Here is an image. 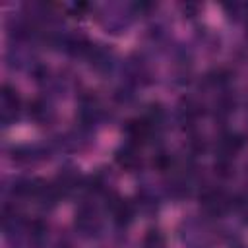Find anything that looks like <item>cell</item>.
<instances>
[{"label": "cell", "instance_id": "cell-1", "mask_svg": "<svg viewBox=\"0 0 248 248\" xmlns=\"http://www.w3.org/2000/svg\"><path fill=\"white\" fill-rule=\"evenodd\" d=\"M180 238L186 248H211V236L207 225L202 219H188L182 223Z\"/></svg>", "mask_w": 248, "mask_h": 248}, {"label": "cell", "instance_id": "cell-2", "mask_svg": "<svg viewBox=\"0 0 248 248\" xmlns=\"http://www.w3.org/2000/svg\"><path fill=\"white\" fill-rule=\"evenodd\" d=\"M74 227L76 231L83 236V238H93L101 232V217L95 205L91 203H81L79 209L76 211V219H74Z\"/></svg>", "mask_w": 248, "mask_h": 248}, {"label": "cell", "instance_id": "cell-3", "mask_svg": "<svg viewBox=\"0 0 248 248\" xmlns=\"http://www.w3.org/2000/svg\"><path fill=\"white\" fill-rule=\"evenodd\" d=\"M200 202H202L205 213H209L213 217L223 215L225 211L232 209V198L217 186H205L200 194Z\"/></svg>", "mask_w": 248, "mask_h": 248}, {"label": "cell", "instance_id": "cell-4", "mask_svg": "<svg viewBox=\"0 0 248 248\" xmlns=\"http://www.w3.org/2000/svg\"><path fill=\"white\" fill-rule=\"evenodd\" d=\"M132 6H105L103 16H99L103 27L110 33H122L132 21Z\"/></svg>", "mask_w": 248, "mask_h": 248}, {"label": "cell", "instance_id": "cell-5", "mask_svg": "<svg viewBox=\"0 0 248 248\" xmlns=\"http://www.w3.org/2000/svg\"><path fill=\"white\" fill-rule=\"evenodd\" d=\"M21 110V99L17 95V89L4 83L0 93V120L4 126H12Z\"/></svg>", "mask_w": 248, "mask_h": 248}, {"label": "cell", "instance_id": "cell-6", "mask_svg": "<svg viewBox=\"0 0 248 248\" xmlns=\"http://www.w3.org/2000/svg\"><path fill=\"white\" fill-rule=\"evenodd\" d=\"M107 207H108V211H110V215H112L114 225L120 227V229H126V227L132 223L134 215H136V205H134V202L124 200V198H120V196H116V194H110V196H108Z\"/></svg>", "mask_w": 248, "mask_h": 248}, {"label": "cell", "instance_id": "cell-7", "mask_svg": "<svg viewBox=\"0 0 248 248\" xmlns=\"http://www.w3.org/2000/svg\"><path fill=\"white\" fill-rule=\"evenodd\" d=\"M126 138H128V143H134V145H141V143H145V141H149L153 136H157V128L155 126H151L143 116H140V118H134V120H130L128 124H126Z\"/></svg>", "mask_w": 248, "mask_h": 248}, {"label": "cell", "instance_id": "cell-8", "mask_svg": "<svg viewBox=\"0 0 248 248\" xmlns=\"http://www.w3.org/2000/svg\"><path fill=\"white\" fill-rule=\"evenodd\" d=\"M46 157H48V147L46 145L23 143V145H16L12 149V161H16L19 165H31V163L43 161Z\"/></svg>", "mask_w": 248, "mask_h": 248}, {"label": "cell", "instance_id": "cell-9", "mask_svg": "<svg viewBox=\"0 0 248 248\" xmlns=\"http://www.w3.org/2000/svg\"><path fill=\"white\" fill-rule=\"evenodd\" d=\"M114 161L120 169L124 170H138L141 167V155H140V147L134 143H124L114 151Z\"/></svg>", "mask_w": 248, "mask_h": 248}, {"label": "cell", "instance_id": "cell-10", "mask_svg": "<svg viewBox=\"0 0 248 248\" xmlns=\"http://www.w3.org/2000/svg\"><path fill=\"white\" fill-rule=\"evenodd\" d=\"M244 145V140L240 134L236 132H223L217 140V145H215V151H217V157H225V159H234V155L242 149Z\"/></svg>", "mask_w": 248, "mask_h": 248}, {"label": "cell", "instance_id": "cell-11", "mask_svg": "<svg viewBox=\"0 0 248 248\" xmlns=\"http://www.w3.org/2000/svg\"><path fill=\"white\" fill-rule=\"evenodd\" d=\"M87 60L91 62V66L97 72H110L112 66H114V62H116V56H114V52L108 46H105V45H93Z\"/></svg>", "mask_w": 248, "mask_h": 248}, {"label": "cell", "instance_id": "cell-12", "mask_svg": "<svg viewBox=\"0 0 248 248\" xmlns=\"http://www.w3.org/2000/svg\"><path fill=\"white\" fill-rule=\"evenodd\" d=\"M29 118L37 124H48L54 120V108L48 99H35L29 103Z\"/></svg>", "mask_w": 248, "mask_h": 248}, {"label": "cell", "instance_id": "cell-13", "mask_svg": "<svg viewBox=\"0 0 248 248\" xmlns=\"http://www.w3.org/2000/svg\"><path fill=\"white\" fill-rule=\"evenodd\" d=\"M136 209H140L141 213H155L157 207H159V200H157V194L153 190H147V188H141L136 196Z\"/></svg>", "mask_w": 248, "mask_h": 248}, {"label": "cell", "instance_id": "cell-14", "mask_svg": "<svg viewBox=\"0 0 248 248\" xmlns=\"http://www.w3.org/2000/svg\"><path fill=\"white\" fill-rule=\"evenodd\" d=\"M200 114H202V107H200L198 101H194V99H182V103L178 107V120L182 124H194Z\"/></svg>", "mask_w": 248, "mask_h": 248}, {"label": "cell", "instance_id": "cell-15", "mask_svg": "<svg viewBox=\"0 0 248 248\" xmlns=\"http://www.w3.org/2000/svg\"><path fill=\"white\" fill-rule=\"evenodd\" d=\"M143 248H165V234L159 229H149L141 242Z\"/></svg>", "mask_w": 248, "mask_h": 248}, {"label": "cell", "instance_id": "cell-16", "mask_svg": "<svg viewBox=\"0 0 248 248\" xmlns=\"http://www.w3.org/2000/svg\"><path fill=\"white\" fill-rule=\"evenodd\" d=\"M213 169H215V174H217L219 178H231V176L234 174V163H232V159L217 157Z\"/></svg>", "mask_w": 248, "mask_h": 248}, {"label": "cell", "instance_id": "cell-17", "mask_svg": "<svg viewBox=\"0 0 248 248\" xmlns=\"http://www.w3.org/2000/svg\"><path fill=\"white\" fill-rule=\"evenodd\" d=\"M232 209L236 211V215L248 223V194H238L232 198Z\"/></svg>", "mask_w": 248, "mask_h": 248}, {"label": "cell", "instance_id": "cell-18", "mask_svg": "<svg viewBox=\"0 0 248 248\" xmlns=\"http://www.w3.org/2000/svg\"><path fill=\"white\" fill-rule=\"evenodd\" d=\"M225 12L234 19H244L248 16V4H227Z\"/></svg>", "mask_w": 248, "mask_h": 248}, {"label": "cell", "instance_id": "cell-19", "mask_svg": "<svg viewBox=\"0 0 248 248\" xmlns=\"http://www.w3.org/2000/svg\"><path fill=\"white\" fill-rule=\"evenodd\" d=\"M58 248H70V244H60Z\"/></svg>", "mask_w": 248, "mask_h": 248}, {"label": "cell", "instance_id": "cell-20", "mask_svg": "<svg viewBox=\"0 0 248 248\" xmlns=\"http://www.w3.org/2000/svg\"><path fill=\"white\" fill-rule=\"evenodd\" d=\"M238 248H244V246H238Z\"/></svg>", "mask_w": 248, "mask_h": 248}]
</instances>
